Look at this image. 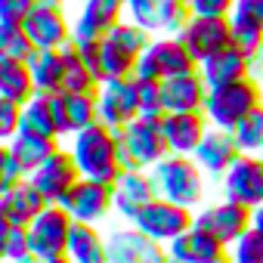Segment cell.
Returning <instances> with one entry per match:
<instances>
[{
  "label": "cell",
  "mask_w": 263,
  "mask_h": 263,
  "mask_svg": "<svg viewBox=\"0 0 263 263\" xmlns=\"http://www.w3.org/2000/svg\"><path fill=\"white\" fill-rule=\"evenodd\" d=\"M164 263H180V260H174V257H164Z\"/></svg>",
  "instance_id": "f907efd6"
},
{
  "label": "cell",
  "mask_w": 263,
  "mask_h": 263,
  "mask_svg": "<svg viewBox=\"0 0 263 263\" xmlns=\"http://www.w3.org/2000/svg\"><path fill=\"white\" fill-rule=\"evenodd\" d=\"M22 130V105L0 99V146H10Z\"/></svg>",
  "instance_id": "f35d334b"
},
{
  "label": "cell",
  "mask_w": 263,
  "mask_h": 263,
  "mask_svg": "<svg viewBox=\"0 0 263 263\" xmlns=\"http://www.w3.org/2000/svg\"><path fill=\"white\" fill-rule=\"evenodd\" d=\"M164 10H167V0H127L124 19L134 22L137 28H143L149 37H161Z\"/></svg>",
  "instance_id": "4dcf8cb0"
},
{
  "label": "cell",
  "mask_w": 263,
  "mask_h": 263,
  "mask_svg": "<svg viewBox=\"0 0 263 263\" xmlns=\"http://www.w3.org/2000/svg\"><path fill=\"white\" fill-rule=\"evenodd\" d=\"M62 65H65V84H62V93H96V90H99L96 74H93L90 65L81 59V53L74 50V44L62 47Z\"/></svg>",
  "instance_id": "f546056e"
},
{
  "label": "cell",
  "mask_w": 263,
  "mask_h": 263,
  "mask_svg": "<svg viewBox=\"0 0 263 263\" xmlns=\"http://www.w3.org/2000/svg\"><path fill=\"white\" fill-rule=\"evenodd\" d=\"M65 257L71 263H108V248H105V232L90 223H74L68 235V251Z\"/></svg>",
  "instance_id": "d4e9b609"
},
{
  "label": "cell",
  "mask_w": 263,
  "mask_h": 263,
  "mask_svg": "<svg viewBox=\"0 0 263 263\" xmlns=\"http://www.w3.org/2000/svg\"><path fill=\"white\" fill-rule=\"evenodd\" d=\"M37 7H65V0H34Z\"/></svg>",
  "instance_id": "7dc6e473"
},
{
  "label": "cell",
  "mask_w": 263,
  "mask_h": 263,
  "mask_svg": "<svg viewBox=\"0 0 263 263\" xmlns=\"http://www.w3.org/2000/svg\"><path fill=\"white\" fill-rule=\"evenodd\" d=\"M50 201L41 195V189L25 177L13 192H7L4 198H0V214H4L13 226H31L34 217L47 208Z\"/></svg>",
  "instance_id": "cb8c5ba5"
},
{
  "label": "cell",
  "mask_w": 263,
  "mask_h": 263,
  "mask_svg": "<svg viewBox=\"0 0 263 263\" xmlns=\"http://www.w3.org/2000/svg\"><path fill=\"white\" fill-rule=\"evenodd\" d=\"M10 229H13V223L0 214V260H4V254H7V238H10Z\"/></svg>",
  "instance_id": "f6af8a7d"
},
{
  "label": "cell",
  "mask_w": 263,
  "mask_h": 263,
  "mask_svg": "<svg viewBox=\"0 0 263 263\" xmlns=\"http://www.w3.org/2000/svg\"><path fill=\"white\" fill-rule=\"evenodd\" d=\"M229 22L235 28H251L263 34V0H235Z\"/></svg>",
  "instance_id": "74e56055"
},
{
  "label": "cell",
  "mask_w": 263,
  "mask_h": 263,
  "mask_svg": "<svg viewBox=\"0 0 263 263\" xmlns=\"http://www.w3.org/2000/svg\"><path fill=\"white\" fill-rule=\"evenodd\" d=\"M31 78H34V90L44 96H56L62 93L65 84V65H62V50H34L28 59Z\"/></svg>",
  "instance_id": "484cf974"
},
{
  "label": "cell",
  "mask_w": 263,
  "mask_h": 263,
  "mask_svg": "<svg viewBox=\"0 0 263 263\" xmlns=\"http://www.w3.org/2000/svg\"><path fill=\"white\" fill-rule=\"evenodd\" d=\"M130 223H134L143 235H149L155 245L167 248V245L177 241L186 229L195 226V211L180 208V204L164 201V198H155V201H149Z\"/></svg>",
  "instance_id": "8992f818"
},
{
  "label": "cell",
  "mask_w": 263,
  "mask_h": 263,
  "mask_svg": "<svg viewBox=\"0 0 263 263\" xmlns=\"http://www.w3.org/2000/svg\"><path fill=\"white\" fill-rule=\"evenodd\" d=\"M235 143L241 149V155H260L263 152V105L254 108L235 130Z\"/></svg>",
  "instance_id": "d6a6232c"
},
{
  "label": "cell",
  "mask_w": 263,
  "mask_h": 263,
  "mask_svg": "<svg viewBox=\"0 0 263 263\" xmlns=\"http://www.w3.org/2000/svg\"><path fill=\"white\" fill-rule=\"evenodd\" d=\"M37 263H71L68 257H53V260H37Z\"/></svg>",
  "instance_id": "c3c4849f"
},
{
  "label": "cell",
  "mask_w": 263,
  "mask_h": 263,
  "mask_svg": "<svg viewBox=\"0 0 263 263\" xmlns=\"http://www.w3.org/2000/svg\"><path fill=\"white\" fill-rule=\"evenodd\" d=\"M62 99H65V118H68L71 137L78 134V130H84V127L99 121L96 93H62Z\"/></svg>",
  "instance_id": "1f68e13d"
},
{
  "label": "cell",
  "mask_w": 263,
  "mask_h": 263,
  "mask_svg": "<svg viewBox=\"0 0 263 263\" xmlns=\"http://www.w3.org/2000/svg\"><path fill=\"white\" fill-rule=\"evenodd\" d=\"M192 158H195V164L201 167L204 177L223 180V174L241 158V149H238V143H235V134H232V130H217V127H211L208 137L201 140V146L195 149Z\"/></svg>",
  "instance_id": "d6986e66"
},
{
  "label": "cell",
  "mask_w": 263,
  "mask_h": 263,
  "mask_svg": "<svg viewBox=\"0 0 263 263\" xmlns=\"http://www.w3.org/2000/svg\"><path fill=\"white\" fill-rule=\"evenodd\" d=\"M134 78H137V74H134ZM137 93H140V118H161V115H164L161 81L137 78Z\"/></svg>",
  "instance_id": "d590c367"
},
{
  "label": "cell",
  "mask_w": 263,
  "mask_h": 263,
  "mask_svg": "<svg viewBox=\"0 0 263 263\" xmlns=\"http://www.w3.org/2000/svg\"><path fill=\"white\" fill-rule=\"evenodd\" d=\"M0 263H4V260H0Z\"/></svg>",
  "instance_id": "db71d44e"
},
{
  "label": "cell",
  "mask_w": 263,
  "mask_h": 263,
  "mask_svg": "<svg viewBox=\"0 0 263 263\" xmlns=\"http://www.w3.org/2000/svg\"><path fill=\"white\" fill-rule=\"evenodd\" d=\"M155 198H158V192H155V183H152L149 171H124L111 183V214L121 217L124 223H130Z\"/></svg>",
  "instance_id": "e0dca14e"
},
{
  "label": "cell",
  "mask_w": 263,
  "mask_h": 263,
  "mask_svg": "<svg viewBox=\"0 0 263 263\" xmlns=\"http://www.w3.org/2000/svg\"><path fill=\"white\" fill-rule=\"evenodd\" d=\"M164 251H167V257H174L180 263H223L226 260V248L217 238H211L208 232H201L198 226L186 229Z\"/></svg>",
  "instance_id": "7402d4cb"
},
{
  "label": "cell",
  "mask_w": 263,
  "mask_h": 263,
  "mask_svg": "<svg viewBox=\"0 0 263 263\" xmlns=\"http://www.w3.org/2000/svg\"><path fill=\"white\" fill-rule=\"evenodd\" d=\"M232 7L235 0H189L192 16H204V19H229Z\"/></svg>",
  "instance_id": "b9f144b4"
},
{
  "label": "cell",
  "mask_w": 263,
  "mask_h": 263,
  "mask_svg": "<svg viewBox=\"0 0 263 263\" xmlns=\"http://www.w3.org/2000/svg\"><path fill=\"white\" fill-rule=\"evenodd\" d=\"M223 263H229V260H223Z\"/></svg>",
  "instance_id": "816d5d0a"
},
{
  "label": "cell",
  "mask_w": 263,
  "mask_h": 263,
  "mask_svg": "<svg viewBox=\"0 0 263 263\" xmlns=\"http://www.w3.org/2000/svg\"><path fill=\"white\" fill-rule=\"evenodd\" d=\"M195 226L201 232H208L211 238H217L223 248H229L238 235H245L251 229V211L229 198H220V201L201 204L195 211Z\"/></svg>",
  "instance_id": "30bf717a"
},
{
  "label": "cell",
  "mask_w": 263,
  "mask_h": 263,
  "mask_svg": "<svg viewBox=\"0 0 263 263\" xmlns=\"http://www.w3.org/2000/svg\"><path fill=\"white\" fill-rule=\"evenodd\" d=\"M59 204L65 208V214H68L74 223L99 226L102 220L111 217V186L81 177V180L74 183V189H71Z\"/></svg>",
  "instance_id": "9a60e30c"
},
{
  "label": "cell",
  "mask_w": 263,
  "mask_h": 263,
  "mask_svg": "<svg viewBox=\"0 0 263 263\" xmlns=\"http://www.w3.org/2000/svg\"><path fill=\"white\" fill-rule=\"evenodd\" d=\"M226 260L229 263H263V232L251 226L245 235H238L226 248Z\"/></svg>",
  "instance_id": "e575fe53"
},
{
  "label": "cell",
  "mask_w": 263,
  "mask_h": 263,
  "mask_svg": "<svg viewBox=\"0 0 263 263\" xmlns=\"http://www.w3.org/2000/svg\"><path fill=\"white\" fill-rule=\"evenodd\" d=\"M19 134H34V137H50V140H59L56 137V121H53V108H50V96L37 93L34 99H28L22 105V130ZM62 143V140H59Z\"/></svg>",
  "instance_id": "f1b7e54d"
},
{
  "label": "cell",
  "mask_w": 263,
  "mask_h": 263,
  "mask_svg": "<svg viewBox=\"0 0 263 263\" xmlns=\"http://www.w3.org/2000/svg\"><path fill=\"white\" fill-rule=\"evenodd\" d=\"M149 34L137 28L134 22H118L111 31L99 37V81H118V78H134L137 62L143 50L149 47Z\"/></svg>",
  "instance_id": "3957f363"
},
{
  "label": "cell",
  "mask_w": 263,
  "mask_h": 263,
  "mask_svg": "<svg viewBox=\"0 0 263 263\" xmlns=\"http://www.w3.org/2000/svg\"><path fill=\"white\" fill-rule=\"evenodd\" d=\"M254 78H257V81H260V87H263V65H260V68L254 71Z\"/></svg>",
  "instance_id": "681fc988"
},
{
  "label": "cell",
  "mask_w": 263,
  "mask_h": 263,
  "mask_svg": "<svg viewBox=\"0 0 263 263\" xmlns=\"http://www.w3.org/2000/svg\"><path fill=\"white\" fill-rule=\"evenodd\" d=\"M74 220L65 214L62 204H47L28 229V245H31V257L34 260H53V257H65L68 251V235H71Z\"/></svg>",
  "instance_id": "ba28073f"
},
{
  "label": "cell",
  "mask_w": 263,
  "mask_h": 263,
  "mask_svg": "<svg viewBox=\"0 0 263 263\" xmlns=\"http://www.w3.org/2000/svg\"><path fill=\"white\" fill-rule=\"evenodd\" d=\"M28 257H31L28 229H25V226H13V229H10V238H7V254H4V263H19V260H28Z\"/></svg>",
  "instance_id": "60d3db41"
},
{
  "label": "cell",
  "mask_w": 263,
  "mask_h": 263,
  "mask_svg": "<svg viewBox=\"0 0 263 263\" xmlns=\"http://www.w3.org/2000/svg\"><path fill=\"white\" fill-rule=\"evenodd\" d=\"M124 10H127V0H81V10L71 19L74 37L99 41L105 31H111L118 22H124Z\"/></svg>",
  "instance_id": "ffe728a7"
},
{
  "label": "cell",
  "mask_w": 263,
  "mask_h": 263,
  "mask_svg": "<svg viewBox=\"0 0 263 263\" xmlns=\"http://www.w3.org/2000/svg\"><path fill=\"white\" fill-rule=\"evenodd\" d=\"M260 158H263V152H260Z\"/></svg>",
  "instance_id": "f5cc1de1"
},
{
  "label": "cell",
  "mask_w": 263,
  "mask_h": 263,
  "mask_svg": "<svg viewBox=\"0 0 263 263\" xmlns=\"http://www.w3.org/2000/svg\"><path fill=\"white\" fill-rule=\"evenodd\" d=\"M108 263H164L167 251L155 245L149 235H143L134 223H124L105 232Z\"/></svg>",
  "instance_id": "5bb4252c"
},
{
  "label": "cell",
  "mask_w": 263,
  "mask_h": 263,
  "mask_svg": "<svg viewBox=\"0 0 263 263\" xmlns=\"http://www.w3.org/2000/svg\"><path fill=\"white\" fill-rule=\"evenodd\" d=\"M34 50H62L74 41V22L65 7H34L22 22Z\"/></svg>",
  "instance_id": "8fae6325"
},
{
  "label": "cell",
  "mask_w": 263,
  "mask_h": 263,
  "mask_svg": "<svg viewBox=\"0 0 263 263\" xmlns=\"http://www.w3.org/2000/svg\"><path fill=\"white\" fill-rule=\"evenodd\" d=\"M260 105H263V87L251 74V78H241L235 84L211 90L201 111H204V118H208L211 127H217V130H235Z\"/></svg>",
  "instance_id": "277c9868"
},
{
  "label": "cell",
  "mask_w": 263,
  "mask_h": 263,
  "mask_svg": "<svg viewBox=\"0 0 263 263\" xmlns=\"http://www.w3.org/2000/svg\"><path fill=\"white\" fill-rule=\"evenodd\" d=\"M208 118L204 111H164L161 115V134L167 143V155H195L201 140L208 137Z\"/></svg>",
  "instance_id": "2e32d148"
},
{
  "label": "cell",
  "mask_w": 263,
  "mask_h": 263,
  "mask_svg": "<svg viewBox=\"0 0 263 263\" xmlns=\"http://www.w3.org/2000/svg\"><path fill=\"white\" fill-rule=\"evenodd\" d=\"M161 93H164V111H201L211 87L204 84L201 71L195 68L189 74L161 81Z\"/></svg>",
  "instance_id": "44dd1931"
},
{
  "label": "cell",
  "mask_w": 263,
  "mask_h": 263,
  "mask_svg": "<svg viewBox=\"0 0 263 263\" xmlns=\"http://www.w3.org/2000/svg\"><path fill=\"white\" fill-rule=\"evenodd\" d=\"M50 108H53V121H56V137H59V140H71V130H68V118H65V99H62V93L50 96Z\"/></svg>",
  "instance_id": "ee69618b"
},
{
  "label": "cell",
  "mask_w": 263,
  "mask_h": 263,
  "mask_svg": "<svg viewBox=\"0 0 263 263\" xmlns=\"http://www.w3.org/2000/svg\"><path fill=\"white\" fill-rule=\"evenodd\" d=\"M251 226H254V229H260V232H263V204H260V208H254V211H251Z\"/></svg>",
  "instance_id": "bcb514c9"
},
{
  "label": "cell",
  "mask_w": 263,
  "mask_h": 263,
  "mask_svg": "<svg viewBox=\"0 0 263 263\" xmlns=\"http://www.w3.org/2000/svg\"><path fill=\"white\" fill-rule=\"evenodd\" d=\"M198 71H201L204 84H208L211 90H217V87L235 84V81H241V78H251V74H254V62L245 59L235 47H226V50L214 53L211 59H204V62L198 65Z\"/></svg>",
  "instance_id": "603a6c76"
},
{
  "label": "cell",
  "mask_w": 263,
  "mask_h": 263,
  "mask_svg": "<svg viewBox=\"0 0 263 263\" xmlns=\"http://www.w3.org/2000/svg\"><path fill=\"white\" fill-rule=\"evenodd\" d=\"M34 96H37V90H34V78H31L28 62H22V59H0V99L25 105Z\"/></svg>",
  "instance_id": "4316f807"
},
{
  "label": "cell",
  "mask_w": 263,
  "mask_h": 263,
  "mask_svg": "<svg viewBox=\"0 0 263 263\" xmlns=\"http://www.w3.org/2000/svg\"><path fill=\"white\" fill-rule=\"evenodd\" d=\"M118 143L124 171H152L161 158H167L161 118H137L134 124L118 130Z\"/></svg>",
  "instance_id": "5b68a950"
},
{
  "label": "cell",
  "mask_w": 263,
  "mask_h": 263,
  "mask_svg": "<svg viewBox=\"0 0 263 263\" xmlns=\"http://www.w3.org/2000/svg\"><path fill=\"white\" fill-rule=\"evenodd\" d=\"M28 180L41 189V195L50 204H59L74 189V183L81 180V171H78V164H74V158H71L68 149H56Z\"/></svg>",
  "instance_id": "ac0fdd59"
},
{
  "label": "cell",
  "mask_w": 263,
  "mask_h": 263,
  "mask_svg": "<svg viewBox=\"0 0 263 263\" xmlns=\"http://www.w3.org/2000/svg\"><path fill=\"white\" fill-rule=\"evenodd\" d=\"M56 149H62L59 140H50V137H34V134H19L13 143H10V152L16 158V164L25 171V177H31Z\"/></svg>",
  "instance_id": "83f0119b"
},
{
  "label": "cell",
  "mask_w": 263,
  "mask_h": 263,
  "mask_svg": "<svg viewBox=\"0 0 263 263\" xmlns=\"http://www.w3.org/2000/svg\"><path fill=\"white\" fill-rule=\"evenodd\" d=\"M149 174H152L158 198L174 201V204L189 208V211H198L204 204L208 177L201 174V167L195 164V158H189V155H167Z\"/></svg>",
  "instance_id": "7a4b0ae2"
},
{
  "label": "cell",
  "mask_w": 263,
  "mask_h": 263,
  "mask_svg": "<svg viewBox=\"0 0 263 263\" xmlns=\"http://www.w3.org/2000/svg\"><path fill=\"white\" fill-rule=\"evenodd\" d=\"M195 59L186 53V47L180 44V37L161 34L152 37L149 47L143 50L140 62H137V78H149V81H171L180 74L195 71Z\"/></svg>",
  "instance_id": "52a82bcc"
},
{
  "label": "cell",
  "mask_w": 263,
  "mask_h": 263,
  "mask_svg": "<svg viewBox=\"0 0 263 263\" xmlns=\"http://www.w3.org/2000/svg\"><path fill=\"white\" fill-rule=\"evenodd\" d=\"M180 44L186 47V53L195 59V65H201L204 59H211L214 53L232 47V22L229 19H204V16H192L186 22V28L177 34Z\"/></svg>",
  "instance_id": "7c38bea8"
},
{
  "label": "cell",
  "mask_w": 263,
  "mask_h": 263,
  "mask_svg": "<svg viewBox=\"0 0 263 263\" xmlns=\"http://www.w3.org/2000/svg\"><path fill=\"white\" fill-rule=\"evenodd\" d=\"M96 105H99V124L111 130H124L140 118V93H137V78H118V81H102L96 90Z\"/></svg>",
  "instance_id": "9c48e42d"
},
{
  "label": "cell",
  "mask_w": 263,
  "mask_h": 263,
  "mask_svg": "<svg viewBox=\"0 0 263 263\" xmlns=\"http://www.w3.org/2000/svg\"><path fill=\"white\" fill-rule=\"evenodd\" d=\"M186 4H189V0H186Z\"/></svg>",
  "instance_id": "11a10c76"
},
{
  "label": "cell",
  "mask_w": 263,
  "mask_h": 263,
  "mask_svg": "<svg viewBox=\"0 0 263 263\" xmlns=\"http://www.w3.org/2000/svg\"><path fill=\"white\" fill-rule=\"evenodd\" d=\"M22 180H25V171L16 164L10 146H0V198H4L7 192H13Z\"/></svg>",
  "instance_id": "ab89813d"
},
{
  "label": "cell",
  "mask_w": 263,
  "mask_h": 263,
  "mask_svg": "<svg viewBox=\"0 0 263 263\" xmlns=\"http://www.w3.org/2000/svg\"><path fill=\"white\" fill-rule=\"evenodd\" d=\"M34 53L28 34L22 25H10V22H0V59H22L28 62Z\"/></svg>",
  "instance_id": "836d02e7"
},
{
  "label": "cell",
  "mask_w": 263,
  "mask_h": 263,
  "mask_svg": "<svg viewBox=\"0 0 263 263\" xmlns=\"http://www.w3.org/2000/svg\"><path fill=\"white\" fill-rule=\"evenodd\" d=\"M37 4L34 0H0V22H10V25H22L28 19V13Z\"/></svg>",
  "instance_id": "7bdbcfd3"
},
{
  "label": "cell",
  "mask_w": 263,
  "mask_h": 263,
  "mask_svg": "<svg viewBox=\"0 0 263 263\" xmlns=\"http://www.w3.org/2000/svg\"><path fill=\"white\" fill-rule=\"evenodd\" d=\"M81 171L84 180H96V183H105L111 186L121 174H124V164H121V143H118V130L105 127V124H90L84 130L68 140L65 146Z\"/></svg>",
  "instance_id": "6da1fadb"
},
{
  "label": "cell",
  "mask_w": 263,
  "mask_h": 263,
  "mask_svg": "<svg viewBox=\"0 0 263 263\" xmlns=\"http://www.w3.org/2000/svg\"><path fill=\"white\" fill-rule=\"evenodd\" d=\"M232 47L254 62V71L263 65V34L260 31H251V28H235L232 25Z\"/></svg>",
  "instance_id": "8d00e7d4"
},
{
  "label": "cell",
  "mask_w": 263,
  "mask_h": 263,
  "mask_svg": "<svg viewBox=\"0 0 263 263\" xmlns=\"http://www.w3.org/2000/svg\"><path fill=\"white\" fill-rule=\"evenodd\" d=\"M223 198L254 211L263 204V158L260 155H241L220 180Z\"/></svg>",
  "instance_id": "4fadbf2b"
}]
</instances>
